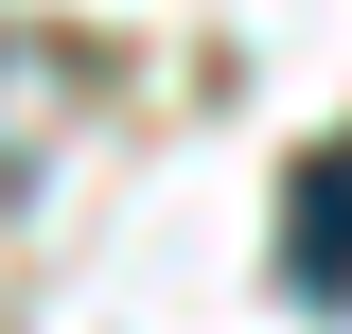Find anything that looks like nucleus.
<instances>
[{"label": "nucleus", "mask_w": 352, "mask_h": 334, "mask_svg": "<svg viewBox=\"0 0 352 334\" xmlns=\"http://www.w3.org/2000/svg\"><path fill=\"white\" fill-rule=\"evenodd\" d=\"M282 282L300 299H352V141H317L282 176Z\"/></svg>", "instance_id": "nucleus-1"}]
</instances>
